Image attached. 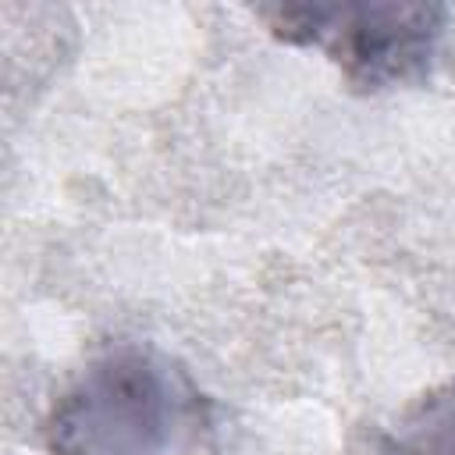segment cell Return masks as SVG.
<instances>
[{
  "label": "cell",
  "instance_id": "cell-1",
  "mask_svg": "<svg viewBox=\"0 0 455 455\" xmlns=\"http://www.w3.org/2000/svg\"><path fill=\"white\" fill-rule=\"evenodd\" d=\"M50 455H220V423L199 380L164 348L96 352L46 416Z\"/></svg>",
  "mask_w": 455,
  "mask_h": 455
},
{
  "label": "cell",
  "instance_id": "cell-2",
  "mask_svg": "<svg viewBox=\"0 0 455 455\" xmlns=\"http://www.w3.org/2000/svg\"><path fill=\"white\" fill-rule=\"evenodd\" d=\"M256 18L284 43L320 50L352 89L419 82L444 36L441 4H263Z\"/></svg>",
  "mask_w": 455,
  "mask_h": 455
},
{
  "label": "cell",
  "instance_id": "cell-3",
  "mask_svg": "<svg viewBox=\"0 0 455 455\" xmlns=\"http://www.w3.org/2000/svg\"><path fill=\"white\" fill-rule=\"evenodd\" d=\"M370 455H455V380L423 391L395 412Z\"/></svg>",
  "mask_w": 455,
  "mask_h": 455
}]
</instances>
